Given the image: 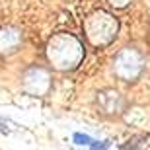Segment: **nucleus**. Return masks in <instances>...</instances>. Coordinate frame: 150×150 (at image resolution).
Returning <instances> with one entry per match:
<instances>
[{"instance_id":"423d86ee","label":"nucleus","mask_w":150,"mask_h":150,"mask_svg":"<svg viewBox=\"0 0 150 150\" xmlns=\"http://www.w3.org/2000/svg\"><path fill=\"white\" fill-rule=\"evenodd\" d=\"M100 103L105 113H119L123 109V100L115 90H105L100 94Z\"/></svg>"},{"instance_id":"f03ea898","label":"nucleus","mask_w":150,"mask_h":150,"mask_svg":"<svg viewBox=\"0 0 150 150\" xmlns=\"http://www.w3.org/2000/svg\"><path fill=\"white\" fill-rule=\"evenodd\" d=\"M119 22L105 10H96L84 20V35L90 45L105 47L117 37Z\"/></svg>"},{"instance_id":"20e7f679","label":"nucleus","mask_w":150,"mask_h":150,"mask_svg":"<svg viewBox=\"0 0 150 150\" xmlns=\"http://www.w3.org/2000/svg\"><path fill=\"white\" fill-rule=\"evenodd\" d=\"M23 88L31 96H45L51 88V78L49 72L43 68H31L23 76Z\"/></svg>"},{"instance_id":"6e6552de","label":"nucleus","mask_w":150,"mask_h":150,"mask_svg":"<svg viewBox=\"0 0 150 150\" xmlns=\"http://www.w3.org/2000/svg\"><path fill=\"white\" fill-rule=\"evenodd\" d=\"M111 6H115V8H125V6L131 2V0H107Z\"/></svg>"},{"instance_id":"39448f33","label":"nucleus","mask_w":150,"mask_h":150,"mask_svg":"<svg viewBox=\"0 0 150 150\" xmlns=\"http://www.w3.org/2000/svg\"><path fill=\"white\" fill-rule=\"evenodd\" d=\"M22 43V33L14 28H6L0 31V53H14Z\"/></svg>"},{"instance_id":"7ed1b4c3","label":"nucleus","mask_w":150,"mask_h":150,"mask_svg":"<svg viewBox=\"0 0 150 150\" xmlns=\"http://www.w3.org/2000/svg\"><path fill=\"white\" fill-rule=\"evenodd\" d=\"M142 67H144V59L137 49H123L119 55L115 57L113 61V70L121 80L125 82H133L140 76L142 72Z\"/></svg>"},{"instance_id":"0eeeda50","label":"nucleus","mask_w":150,"mask_h":150,"mask_svg":"<svg viewBox=\"0 0 150 150\" xmlns=\"http://www.w3.org/2000/svg\"><path fill=\"white\" fill-rule=\"evenodd\" d=\"M74 140H76L78 144H88V146H100L98 142L90 139V137H84V134H74Z\"/></svg>"},{"instance_id":"f257e3e1","label":"nucleus","mask_w":150,"mask_h":150,"mask_svg":"<svg viewBox=\"0 0 150 150\" xmlns=\"http://www.w3.org/2000/svg\"><path fill=\"white\" fill-rule=\"evenodd\" d=\"M47 59L57 70H74L84 59V47L74 35L57 33L47 43Z\"/></svg>"}]
</instances>
